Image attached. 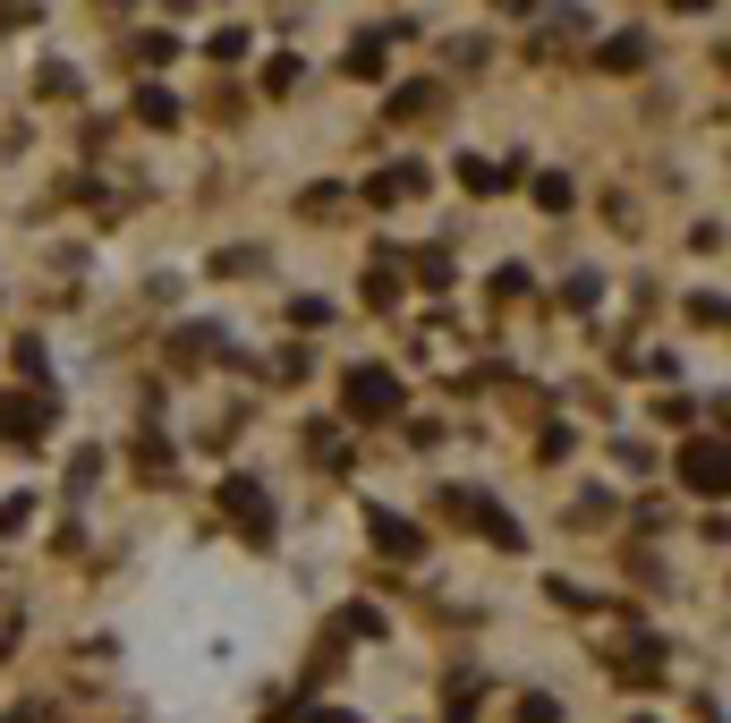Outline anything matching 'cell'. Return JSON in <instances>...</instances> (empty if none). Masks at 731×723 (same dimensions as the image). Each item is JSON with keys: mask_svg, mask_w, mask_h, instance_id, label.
Segmentation results:
<instances>
[{"mask_svg": "<svg viewBox=\"0 0 731 723\" xmlns=\"http://www.w3.org/2000/svg\"><path fill=\"white\" fill-rule=\"evenodd\" d=\"M298 723H357V715H323V707H315V715H298Z\"/></svg>", "mask_w": 731, "mask_h": 723, "instance_id": "cell-9", "label": "cell"}, {"mask_svg": "<svg viewBox=\"0 0 731 723\" xmlns=\"http://www.w3.org/2000/svg\"><path fill=\"white\" fill-rule=\"evenodd\" d=\"M400 409V383L383 375V366H366V375H350V418H391Z\"/></svg>", "mask_w": 731, "mask_h": 723, "instance_id": "cell-1", "label": "cell"}, {"mask_svg": "<svg viewBox=\"0 0 731 723\" xmlns=\"http://www.w3.org/2000/svg\"><path fill=\"white\" fill-rule=\"evenodd\" d=\"M638 60H646V43H638V34H612V43H605V68H638Z\"/></svg>", "mask_w": 731, "mask_h": 723, "instance_id": "cell-6", "label": "cell"}, {"mask_svg": "<svg viewBox=\"0 0 731 723\" xmlns=\"http://www.w3.org/2000/svg\"><path fill=\"white\" fill-rule=\"evenodd\" d=\"M136 111H145V120H154V129H170V120H179V102H170V94H154V86H145V94H136Z\"/></svg>", "mask_w": 731, "mask_h": 723, "instance_id": "cell-7", "label": "cell"}, {"mask_svg": "<svg viewBox=\"0 0 731 723\" xmlns=\"http://www.w3.org/2000/svg\"><path fill=\"white\" fill-rule=\"evenodd\" d=\"M350 77H383V43H350Z\"/></svg>", "mask_w": 731, "mask_h": 723, "instance_id": "cell-8", "label": "cell"}, {"mask_svg": "<svg viewBox=\"0 0 731 723\" xmlns=\"http://www.w3.org/2000/svg\"><path fill=\"white\" fill-rule=\"evenodd\" d=\"M375 536H383V554H417V527L391 520V511H375Z\"/></svg>", "mask_w": 731, "mask_h": 723, "instance_id": "cell-5", "label": "cell"}, {"mask_svg": "<svg viewBox=\"0 0 731 723\" xmlns=\"http://www.w3.org/2000/svg\"><path fill=\"white\" fill-rule=\"evenodd\" d=\"M43 426H52V409H43V400H9V409H0V434H18V443H34Z\"/></svg>", "mask_w": 731, "mask_h": 723, "instance_id": "cell-4", "label": "cell"}, {"mask_svg": "<svg viewBox=\"0 0 731 723\" xmlns=\"http://www.w3.org/2000/svg\"><path fill=\"white\" fill-rule=\"evenodd\" d=\"M680 477H689L698 493H715L723 486V452H715V443H689V452H680Z\"/></svg>", "mask_w": 731, "mask_h": 723, "instance_id": "cell-3", "label": "cell"}, {"mask_svg": "<svg viewBox=\"0 0 731 723\" xmlns=\"http://www.w3.org/2000/svg\"><path fill=\"white\" fill-rule=\"evenodd\" d=\"M222 511L247 527V536H264V527H273V511H264V486H255V477H222Z\"/></svg>", "mask_w": 731, "mask_h": 723, "instance_id": "cell-2", "label": "cell"}]
</instances>
